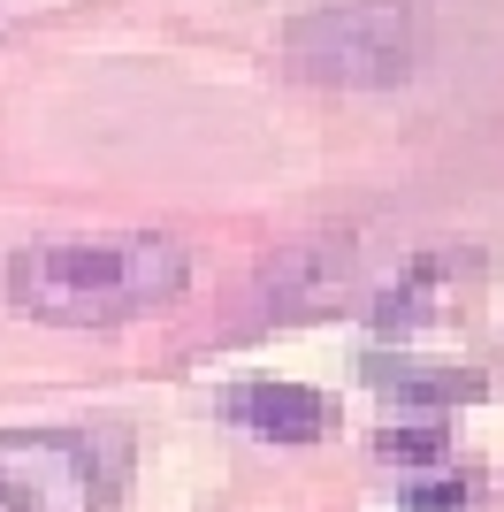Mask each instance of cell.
Here are the masks:
<instances>
[{
  "label": "cell",
  "mask_w": 504,
  "mask_h": 512,
  "mask_svg": "<svg viewBox=\"0 0 504 512\" xmlns=\"http://www.w3.org/2000/svg\"><path fill=\"white\" fill-rule=\"evenodd\" d=\"M191 283V260L168 230H84V237H31L8 253L0 291L8 306L54 329H115L168 306Z\"/></svg>",
  "instance_id": "cell-1"
},
{
  "label": "cell",
  "mask_w": 504,
  "mask_h": 512,
  "mask_svg": "<svg viewBox=\"0 0 504 512\" xmlns=\"http://www.w3.org/2000/svg\"><path fill=\"white\" fill-rule=\"evenodd\" d=\"M123 482L115 428H0V512H115Z\"/></svg>",
  "instance_id": "cell-2"
},
{
  "label": "cell",
  "mask_w": 504,
  "mask_h": 512,
  "mask_svg": "<svg viewBox=\"0 0 504 512\" xmlns=\"http://www.w3.org/2000/svg\"><path fill=\"white\" fill-rule=\"evenodd\" d=\"M291 69L306 85H336V92H382L413 77L420 62V16L413 0H329L314 16L291 23Z\"/></svg>",
  "instance_id": "cell-3"
},
{
  "label": "cell",
  "mask_w": 504,
  "mask_h": 512,
  "mask_svg": "<svg viewBox=\"0 0 504 512\" xmlns=\"http://www.w3.org/2000/svg\"><path fill=\"white\" fill-rule=\"evenodd\" d=\"M344 276H352V230H321L268 260V299L275 314H321V306H336Z\"/></svg>",
  "instance_id": "cell-4"
},
{
  "label": "cell",
  "mask_w": 504,
  "mask_h": 512,
  "mask_svg": "<svg viewBox=\"0 0 504 512\" xmlns=\"http://www.w3.org/2000/svg\"><path fill=\"white\" fill-rule=\"evenodd\" d=\"M222 413H230L237 428H252V436H275V444H314V436H329V398L306 383H230L222 390Z\"/></svg>",
  "instance_id": "cell-5"
},
{
  "label": "cell",
  "mask_w": 504,
  "mask_h": 512,
  "mask_svg": "<svg viewBox=\"0 0 504 512\" xmlns=\"http://www.w3.org/2000/svg\"><path fill=\"white\" fill-rule=\"evenodd\" d=\"M398 406H420V413H451L459 398H482V375H459V367H413V360H367Z\"/></svg>",
  "instance_id": "cell-6"
},
{
  "label": "cell",
  "mask_w": 504,
  "mask_h": 512,
  "mask_svg": "<svg viewBox=\"0 0 504 512\" xmlns=\"http://www.w3.org/2000/svg\"><path fill=\"white\" fill-rule=\"evenodd\" d=\"M375 451L398 467H443V428H382Z\"/></svg>",
  "instance_id": "cell-7"
},
{
  "label": "cell",
  "mask_w": 504,
  "mask_h": 512,
  "mask_svg": "<svg viewBox=\"0 0 504 512\" xmlns=\"http://www.w3.org/2000/svg\"><path fill=\"white\" fill-rule=\"evenodd\" d=\"M398 505H405V512H466V482H459V474H436V482H405Z\"/></svg>",
  "instance_id": "cell-8"
}]
</instances>
